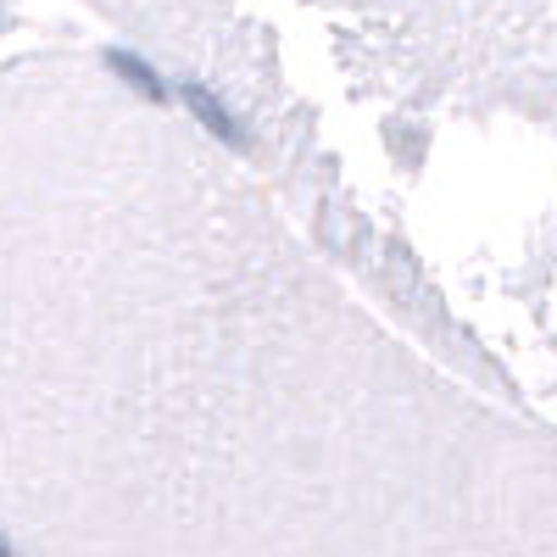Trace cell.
<instances>
[{
  "instance_id": "1",
  "label": "cell",
  "mask_w": 557,
  "mask_h": 557,
  "mask_svg": "<svg viewBox=\"0 0 557 557\" xmlns=\"http://www.w3.org/2000/svg\"><path fill=\"white\" fill-rule=\"evenodd\" d=\"M73 67L12 78L7 524L23 546H474L513 524L407 462L485 441L257 212L173 257L151 112ZM196 146V235H201Z\"/></svg>"
}]
</instances>
